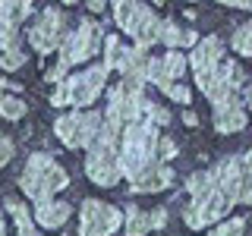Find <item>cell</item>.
Here are the masks:
<instances>
[{"instance_id":"obj_1","label":"cell","mask_w":252,"mask_h":236,"mask_svg":"<svg viewBox=\"0 0 252 236\" xmlns=\"http://www.w3.org/2000/svg\"><path fill=\"white\" fill-rule=\"evenodd\" d=\"M189 69H192L195 85L202 88V94L211 101L215 129L220 136H233V132L246 129L249 117H246V101H243L246 69L236 60H224V41L218 35L199 38L192 44Z\"/></svg>"},{"instance_id":"obj_2","label":"cell","mask_w":252,"mask_h":236,"mask_svg":"<svg viewBox=\"0 0 252 236\" xmlns=\"http://www.w3.org/2000/svg\"><path fill=\"white\" fill-rule=\"evenodd\" d=\"M186 208L183 220L189 230H205L224 220L236 205H249V173L243 157H224L215 167L186 177Z\"/></svg>"},{"instance_id":"obj_3","label":"cell","mask_w":252,"mask_h":236,"mask_svg":"<svg viewBox=\"0 0 252 236\" xmlns=\"http://www.w3.org/2000/svg\"><path fill=\"white\" fill-rule=\"evenodd\" d=\"M173 117L161 104L148 107V114L126 120L120 132V170L126 183L136 186L142 177H148L158 164H164L161 157V126H170Z\"/></svg>"},{"instance_id":"obj_4","label":"cell","mask_w":252,"mask_h":236,"mask_svg":"<svg viewBox=\"0 0 252 236\" xmlns=\"http://www.w3.org/2000/svg\"><path fill=\"white\" fill-rule=\"evenodd\" d=\"M120 132H123V120L117 114H107L104 110V123H101V132L94 136V142L85 148V173L94 186H117L123 179L120 170Z\"/></svg>"},{"instance_id":"obj_5","label":"cell","mask_w":252,"mask_h":236,"mask_svg":"<svg viewBox=\"0 0 252 236\" xmlns=\"http://www.w3.org/2000/svg\"><path fill=\"white\" fill-rule=\"evenodd\" d=\"M104 38H107L104 35V26H101L98 19H92V16L79 19L76 29H69L66 38H63V44L57 47V63L44 73V79L57 85L60 79L69 76V69H73L76 63H85V60H92L94 54H101Z\"/></svg>"},{"instance_id":"obj_6","label":"cell","mask_w":252,"mask_h":236,"mask_svg":"<svg viewBox=\"0 0 252 236\" xmlns=\"http://www.w3.org/2000/svg\"><path fill=\"white\" fill-rule=\"evenodd\" d=\"M69 186V173L57 164V157L47 151H35L26 157V167L19 173V189L32 202H47L54 199V192Z\"/></svg>"},{"instance_id":"obj_7","label":"cell","mask_w":252,"mask_h":236,"mask_svg":"<svg viewBox=\"0 0 252 236\" xmlns=\"http://www.w3.org/2000/svg\"><path fill=\"white\" fill-rule=\"evenodd\" d=\"M110 76L107 63H98V66H89L82 73H73L66 79H60L51 91V104L54 107H89L101 98Z\"/></svg>"},{"instance_id":"obj_8","label":"cell","mask_w":252,"mask_h":236,"mask_svg":"<svg viewBox=\"0 0 252 236\" xmlns=\"http://www.w3.org/2000/svg\"><path fill=\"white\" fill-rule=\"evenodd\" d=\"M110 3H114V19H117V26H120L139 47L161 44L164 16L152 13V6L142 3V0H110Z\"/></svg>"},{"instance_id":"obj_9","label":"cell","mask_w":252,"mask_h":236,"mask_svg":"<svg viewBox=\"0 0 252 236\" xmlns=\"http://www.w3.org/2000/svg\"><path fill=\"white\" fill-rule=\"evenodd\" d=\"M189 69V57L180 54V47H170L164 57H152L148 60V73H145V82H152L155 88H161L167 98H173L177 104L189 107L192 101V91L186 85H180V76Z\"/></svg>"},{"instance_id":"obj_10","label":"cell","mask_w":252,"mask_h":236,"mask_svg":"<svg viewBox=\"0 0 252 236\" xmlns=\"http://www.w3.org/2000/svg\"><path fill=\"white\" fill-rule=\"evenodd\" d=\"M101 123H104V114L98 110H69V114L57 117L54 123V136H57L66 148H89L94 136L101 132Z\"/></svg>"},{"instance_id":"obj_11","label":"cell","mask_w":252,"mask_h":236,"mask_svg":"<svg viewBox=\"0 0 252 236\" xmlns=\"http://www.w3.org/2000/svg\"><path fill=\"white\" fill-rule=\"evenodd\" d=\"M69 31V22H66V13L57 10V6H47V10L38 16L35 22L29 26V44L35 47L41 57H47V54H54L57 47L63 44V38H66Z\"/></svg>"},{"instance_id":"obj_12","label":"cell","mask_w":252,"mask_h":236,"mask_svg":"<svg viewBox=\"0 0 252 236\" xmlns=\"http://www.w3.org/2000/svg\"><path fill=\"white\" fill-rule=\"evenodd\" d=\"M123 211L101 199H85L79 208V233L82 236H110L123 227Z\"/></svg>"},{"instance_id":"obj_13","label":"cell","mask_w":252,"mask_h":236,"mask_svg":"<svg viewBox=\"0 0 252 236\" xmlns=\"http://www.w3.org/2000/svg\"><path fill=\"white\" fill-rule=\"evenodd\" d=\"M69 214H73V205L60 202V199H47V202L35 205V220H38L41 230H60L69 220Z\"/></svg>"},{"instance_id":"obj_14","label":"cell","mask_w":252,"mask_h":236,"mask_svg":"<svg viewBox=\"0 0 252 236\" xmlns=\"http://www.w3.org/2000/svg\"><path fill=\"white\" fill-rule=\"evenodd\" d=\"M3 208H6V214L16 220V233H22V236L38 233V220H35V214H32L26 205H22V199L6 195V199H3Z\"/></svg>"},{"instance_id":"obj_15","label":"cell","mask_w":252,"mask_h":236,"mask_svg":"<svg viewBox=\"0 0 252 236\" xmlns=\"http://www.w3.org/2000/svg\"><path fill=\"white\" fill-rule=\"evenodd\" d=\"M195 41H199L195 29L180 26L177 19H164V31H161V44L164 47H192Z\"/></svg>"},{"instance_id":"obj_16","label":"cell","mask_w":252,"mask_h":236,"mask_svg":"<svg viewBox=\"0 0 252 236\" xmlns=\"http://www.w3.org/2000/svg\"><path fill=\"white\" fill-rule=\"evenodd\" d=\"M123 214H126L123 217V227H126V233H129V236H145V233L155 230L152 211H142V208H136V205H126Z\"/></svg>"},{"instance_id":"obj_17","label":"cell","mask_w":252,"mask_h":236,"mask_svg":"<svg viewBox=\"0 0 252 236\" xmlns=\"http://www.w3.org/2000/svg\"><path fill=\"white\" fill-rule=\"evenodd\" d=\"M32 10H35V0H0V16L16 19L19 26L32 16Z\"/></svg>"},{"instance_id":"obj_18","label":"cell","mask_w":252,"mask_h":236,"mask_svg":"<svg viewBox=\"0 0 252 236\" xmlns=\"http://www.w3.org/2000/svg\"><path fill=\"white\" fill-rule=\"evenodd\" d=\"M230 47H233V54H240V57H252V19L243 22V26L230 35Z\"/></svg>"},{"instance_id":"obj_19","label":"cell","mask_w":252,"mask_h":236,"mask_svg":"<svg viewBox=\"0 0 252 236\" xmlns=\"http://www.w3.org/2000/svg\"><path fill=\"white\" fill-rule=\"evenodd\" d=\"M0 117H6V120H22L26 117V101L16 98L10 91H0Z\"/></svg>"},{"instance_id":"obj_20","label":"cell","mask_w":252,"mask_h":236,"mask_svg":"<svg viewBox=\"0 0 252 236\" xmlns=\"http://www.w3.org/2000/svg\"><path fill=\"white\" fill-rule=\"evenodd\" d=\"M10 47H19V22L0 16V54Z\"/></svg>"},{"instance_id":"obj_21","label":"cell","mask_w":252,"mask_h":236,"mask_svg":"<svg viewBox=\"0 0 252 236\" xmlns=\"http://www.w3.org/2000/svg\"><path fill=\"white\" fill-rule=\"evenodd\" d=\"M22 66H26V47L22 44L0 54V69H3V73H16V69H22Z\"/></svg>"},{"instance_id":"obj_22","label":"cell","mask_w":252,"mask_h":236,"mask_svg":"<svg viewBox=\"0 0 252 236\" xmlns=\"http://www.w3.org/2000/svg\"><path fill=\"white\" fill-rule=\"evenodd\" d=\"M218 236H243L246 233V217H230V220H218L211 227Z\"/></svg>"},{"instance_id":"obj_23","label":"cell","mask_w":252,"mask_h":236,"mask_svg":"<svg viewBox=\"0 0 252 236\" xmlns=\"http://www.w3.org/2000/svg\"><path fill=\"white\" fill-rule=\"evenodd\" d=\"M13 157H16V142H13L10 136H3V132H0V167H6Z\"/></svg>"},{"instance_id":"obj_24","label":"cell","mask_w":252,"mask_h":236,"mask_svg":"<svg viewBox=\"0 0 252 236\" xmlns=\"http://www.w3.org/2000/svg\"><path fill=\"white\" fill-rule=\"evenodd\" d=\"M177 151H180V148H177V142H173L170 136H161V157H164V161H173V157H177Z\"/></svg>"},{"instance_id":"obj_25","label":"cell","mask_w":252,"mask_h":236,"mask_svg":"<svg viewBox=\"0 0 252 236\" xmlns=\"http://www.w3.org/2000/svg\"><path fill=\"white\" fill-rule=\"evenodd\" d=\"M152 224H155V230H164V227H167V208H155L152 211Z\"/></svg>"},{"instance_id":"obj_26","label":"cell","mask_w":252,"mask_h":236,"mask_svg":"<svg viewBox=\"0 0 252 236\" xmlns=\"http://www.w3.org/2000/svg\"><path fill=\"white\" fill-rule=\"evenodd\" d=\"M224 6H236V10H252V0H218Z\"/></svg>"},{"instance_id":"obj_27","label":"cell","mask_w":252,"mask_h":236,"mask_svg":"<svg viewBox=\"0 0 252 236\" xmlns=\"http://www.w3.org/2000/svg\"><path fill=\"white\" fill-rule=\"evenodd\" d=\"M243 161H246V173H249V205H252V148L243 154Z\"/></svg>"},{"instance_id":"obj_28","label":"cell","mask_w":252,"mask_h":236,"mask_svg":"<svg viewBox=\"0 0 252 236\" xmlns=\"http://www.w3.org/2000/svg\"><path fill=\"white\" fill-rule=\"evenodd\" d=\"M0 91H22V88H19L16 82H10V79L3 76V69H0Z\"/></svg>"},{"instance_id":"obj_29","label":"cell","mask_w":252,"mask_h":236,"mask_svg":"<svg viewBox=\"0 0 252 236\" xmlns=\"http://www.w3.org/2000/svg\"><path fill=\"white\" fill-rule=\"evenodd\" d=\"M85 3H89V10H92V13H104L107 0H85Z\"/></svg>"},{"instance_id":"obj_30","label":"cell","mask_w":252,"mask_h":236,"mask_svg":"<svg viewBox=\"0 0 252 236\" xmlns=\"http://www.w3.org/2000/svg\"><path fill=\"white\" fill-rule=\"evenodd\" d=\"M183 123L186 126H199V117H195L192 110H186V114H183Z\"/></svg>"},{"instance_id":"obj_31","label":"cell","mask_w":252,"mask_h":236,"mask_svg":"<svg viewBox=\"0 0 252 236\" xmlns=\"http://www.w3.org/2000/svg\"><path fill=\"white\" fill-rule=\"evenodd\" d=\"M243 101H246V110H252V85L243 88Z\"/></svg>"},{"instance_id":"obj_32","label":"cell","mask_w":252,"mask_h":236,"mask_svg":"<svg viewBox=\"0 0 252 236\" xmlns=\"http://www.w3.org/2000/svg\"><path fill=\"white\" fill-rule=\"evenodd\" d=\"M6 233V220H3V211H0V236Z\"/></svg>"},{"instance_id":"obj_33","label":"cell","mask_w":252,"mask_h":236,"mask_svg":"<svg viewBox=\"0 0 252 236\" xmlns=\"http://www.w3.org/2000/svg\"><path fill=\"white\" fill-rule=\"evenodd\" d=\"M155 6H161V3H167V0H152ZM186 3H195V0H186Z\"/></svg>"},{"instance_id":"obj_34","label":"cell","mask_w":252,"mask_h":236,"mask_svg":"<svg viewBox=\"0 0 252 236\" xmlns=\"http://www.w3.org/2000/svg\"><path fill=\"white\" fill-rule=\"evenodd\" d=\"M63 3H76V0H63Z\"/></svg>"}]
</instances>
